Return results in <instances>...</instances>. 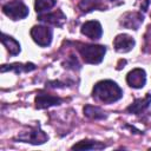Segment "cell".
I'll return each mask as SVG.
<instances>
[{
    "instance_id": "277c9868",
    "label": "cell",
    "mask_w": 151,
    "mask_h": 151,
    "mask_svg": "<svg viewBox=\"0 0 151 151\" xmlns=\"http://www.w3.org/2000/svg\"><path fill=\"white\" fill-rule=\"evenodd\" d=\"M31 37L39 46H48L52 40V29L46 26H34L31 29Z\"/></svg>"
},
{
    "instance_id": "ba28073f",
    "label": "cell",
    "mask_w": 151,
    "mask_h": 151,
    "mask_svg": "<svg viewBox=\"0 0 151 151\" xmlns=\"http://www.w3.org/2000/svg\"><path fill=\"white\" fill-rule=\"evenodd\" d=\"M113 45H114L116 51L125 53L132 50V47L134 46V40L127 34H119L114 38Z\"/></svg>"
},
{
    "instance_id": "9c48e42d",
    "label": "cell",
    "mask_w": 151,
    "mask_h": 151,
    "mask_svg": "<svg viewBox=\"0 0 151 151\" xmlns=\"http://www.w3.org/2000/svg\"><path fill=\"white\" fill-rule=\"evenodd\" d=\"M142 22H143V15L138 12L126 13L122 19V25L130 29H137Z\"/></svg>"
},
{
    "instance_id": "6da1fadb",
    "label": "cell",
    "mask_w": 151,
    "mask_h": 151,
    "mask_svg": "<svg viewBox=\"0 0 151 151\" xmlns=\"http://www.w3.org/2000/svg\"><path fill=\"white\" fill-rule=\"evenodd\" d=\"M93 97L105 104H111L123 97V91L114 81L101 80L94 85Z\"/></svg>"
},
{
    "instance_id": "8fae6325",
    "label": "cell",
    "mask_w": 151,
    "mask_h": 151,
    "mask_svg": "<svg viewBox=\"0 0 151 151\" xmlns=\"http://www.w3.org/2000/svg\"><path fill=\"white\" fill-rule=\"evenodd\" d=\"M65 15L61 11H57L53 13H42L39 14V20L46 22V24H52L54 26H61L63 22L65 21Z\"/></svg>"
},
{
    "instance_id": "7c38bea8",
    "label": "cell",
    "mask_w": 151,
    "mask_h": 151,
    "mask_svg": "<svg viewBox=\"0 0 151 151\" xmlns=\"http://www.w3.org/2000/svg\"><path fill=\"white\" fill-rule=\"evenodd\" d=\"M150 104H151V94L147 93L144 98L136 99V100L127 107V111H129L130 113H136V114H138V113L143 112L145 109H147Z\"/></svg>"
},
{
    "instance_id": "ac0fdd59",
    "label": "cell",
    "mask_w": 151,
    "mask_h": 151,
    "mask_svg": "<svg viewBox=\"0 0 151 151\" xmlns=\"http://www.w3.org/2000/svg\"><path fill=\"white\" fill-rule=\"evenodd\" d=\"M55 5V0H35V11L39 14L45 13Z\"/></svg>"
},
{
    "instance_id": "7a4b0ae2",
    "label": "cell",
    "mask_w": 151,
    "mask_h": 151,
    "mask_svg": "<svg viewBox=\"0 0 151 151\" xmlns=\"http://www.w3.org/2000/svg\"><path fill=\"white\" fill-rule=\"evenodd\" d=\"M79 52L85 63L99 64L105 55L106 48L105 46L100 45H83L81 47H79Z\"/></svg>"
},
{
    "instance_id": "8992f818",
    "label": "cell",
    "mask_w": 151,
    "mask_h": 151,
    "mask_svg": "<svg viewBox=\"0 0 151 151\" xmlns=\"http://www.w3.org/2000/svg\"><path fill=\"white\" fill-rule=\"evenodd\" d=\"M126 81L131 87L142 88L145 85V81H146L145 71L142 70V68H134V70L130 71L126 76Z\"/></svg>"
},
{
    "instance_id": "3957f363",
    "label": "cell",
    "mask_w": 151,
    "mask_h": 151,
    "mask_svg": "<svg viewBox=\"0 0 151 151\" xmlns=\"http://www.w3.org/2000/svg\"><path fill=\"white\" fill-rule=\"evenodd\" d=\"M2 11L12 20H20V19H24L28 15L27 6L19 0L9 1V2L5 4L2 7Z\"/></svg>"
},
{
    "instance_id": "4fadbf2b",
    "label": "cell",
    "mask_w": 151,
    "mask_h": 151,
    "mask_svg": "<svg viewBox=\"0 0 151 151\" xmlns=\"http://www.w3.org/2000/svg\"><path fill=\"white\" fill-rule=\"evenodd\" d=\"M1 41H2V44L6 46V48H7V51L9 52V54L17 55V54L20 52V45H19V42H18L15 39H13L12 37H8V35H6V34H2Z\"/></svg>"
},
{
    "instance_id": "5b68a950",
    "label": "cell",
    "mask_w": 151,
    "mask_h": 151,
    "mask_svg": "<svg viewBox=\"0 0 151 151\" xmlns=\"http://www.w3.org/2000/svg\"><path fill=\"white\" fill-rule=\"evenodd\" d=\"M47 134L45 132H42L39 129H34L27 132H22L18 136V139L20 142H25V143H31V144H44L47 140Z\"/></svg>"
},
{
    "instance_id": "30bf717a",
    "label": "cell",
    "mask_w": 151,
    "mask_h": 151,
    "mask_svg": "<svg viewBox=\"0 0 151 151\" xmlns=\"http://www.w3.org/2000/svg\"><path fill=\"white\" fill-rule=\"evenodd\" d=\"M60 103H61L60 98L46 93H39L35 98V105L38 109H46L52 105H59Z\"/></svg>"
},
{
    "instance_id": "5bb4252c",
    "label": "cell",
    "mask_w": 151,
    "mask_h": 151,
    "mask_svg": "<svg viewBox=\"0 0 151 151\" xmlns=\"http://www.w3.org/2000/svg\"><path fill=\"white\" fill-rule=\"evenodd\" d=\"M35 66L34 64L32 63H28V64H12V65H4L1 67V72H6L7 70L9 71H14L15 73H20V72H28V71H32L34 70Z\"/></svg>"
},
{
    "instance_id": "2e32d148",
    "label": "cell",
    "mask_w": 151,
    "mask_h": 151,
    "mask_svg": "<svg viewBox=\"0 0 151 151\" xmlns=\"http://www.w3.org/2000/svg\"><path fill=\"white\" fill-rule=\"evenodd\" d=\"M105 145L99 143V142H94V140H81L77 144H74L72 146L73 150H91V149H103Z\"/></svg>"
},
{
    "instance_id": "52a82bcc",
    "label": "cell",
    "mask_w": 151,
    "mask_h": 151,
    "mask_svg": "<svg viewBox=\"0 0 151 151\" xmlns=\"http://www.w3.org/2000/svg\"><path fill=\"white\" fill-rule=\"evenodd\" d=\"M81 33L86 37H88L90 39H99L103 34V29H101V25L96 21H86L83 26H81Z\"/></svg>"
},
{
    "instance_id": "9a60e30c",
    "label": "cell",
    "mask_w": 151,
    "mask_h": 151,
    "mask_svg": "<svg viewBox=\"0 0 151 151\" xmlns=\"http://www.w3.org/2000/svg\"><path fill=\"white\" fill-rule=\"evenodd\" d=\"M79 8L83 12L87 13V12H91L93 9L103 8V2H101V0H80Z\"/></svg>"
},
{
    "instance_id": "e0dca14e",
    "label": "cell",
    "mask_w": 151,
    "mask_h": 151,
    "mask_svg": "<svg viewBox=\"0 0 151 151\" xmlns=\"http://www.w3.org/2000/svg\"><path fill=\"white\" fill-rule=\"evenodd\" d=\"M84 113L86 117L92 118V119H101L105 118L104 111L97 106H92V105H86L84 107Z\"/></svg>"
}]
</instances>
